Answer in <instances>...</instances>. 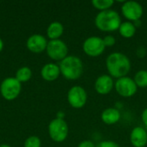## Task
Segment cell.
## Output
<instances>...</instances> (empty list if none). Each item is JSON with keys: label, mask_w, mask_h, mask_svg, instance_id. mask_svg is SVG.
<instances>
[{"label": "cell", "mask_w": 147, "mask_h": 147, "mask_svg": "<svg viewBox=\"0 0 147 147\" xmlns=\"http://www.w3.org/2000/svg\"><path fill=\"white\" fill-rule=\"evenodd\" d=\"M130 143L134 147H146L147 145V131L143 127H134L129 136Z\"/></svg>", "instance_id": "cell-12"}, {"label": "cell", "mask_w": 147, "mask_h": 147, "mask_svg": "<svg viewBox=\"0 0 147 147\" xmlns=\"http://www.w3.org/2000/svg\"><path fill=\"white\" fill-rule=\"evenodd\" d=\"M96 147H121V146L113 140H103L96 144Z\"/></svg>", "instance_id": "cell-23"}, {"label": "cell", "mask_w": 147, "mask_h": 147, "mask_svg": "<svg viewBox=\"0 0 147 147\" xmlns=\"http://www.w3.org/2000/svg\"><path fill=\"white\" fill-rule=\"evenodd\" d=\"M64 117H65V114L63 112H59L57 114V118H59V119H64Z\"/></svg>", "instance_id": "cell-27"}, {"label": "cell", "mask_w": 147, "mask_h": 147, "mask_svg": "<svg viewBox=\"0 0 147 147\" xmlns=\"http://www.w3.org/2000/svg\"><path fill=\"white\" fill-rule=\"evenodd\" d=\"M3 42L2 39L0 38V52L3 50Z\"/></svg>", "instance_id": "cell-29"}, {"label": "cell", "mask_w": 147, "mask_h": 147, "mask_svg": "<svg viewBox=\"0 0 147 147\" xmlns=\"http://www.w3.org/2000/svg\"><path fill=\"white\" fill-rule=\"evenodd\" d=\"M134 80L138 86V88H146L147 87V70L138 71L134 77Z\"/></svg>", "instance_id": "cell-18"}, {"label": "cell", "mask_w": 147, "mask_h": 147, "mask_svg": "<svg viewBox=\"0 0 147 147\" xmlns=\"http://www.w3.org/2000/svg\"><path fill=\"white\" fill-rule=\"evenodd\" d=\"M88 100V94L85 89L80 85L72 86L67 93V101L73 109H82L85 106Z\"/></svg>", "instance_id": "cell-8"}, {"label": "cell", "mask_w": 147, "mask_h": 147, "mask_svg": "<svg viewBox=\"0 0 147 147\" xmlns=\"http://www.w3.org/2000/svg\"><path fill=\"white\" fill-rule=\"evenodd\" d=\"M121 11L127 21L132 22L140 21L144 14L142 5L137 1H124L121 4Z\"/></svg>", "instance_id": "cell-7"}, {"label": "cell", "mask_w": 147, "mask_h": 147, "mask_svg": "<svg viewBox=\"0 0 147 147\" xmlns=\"http://www.w3.org/2000/svg\"><path fill=\"white\" fill-rule=\"evenodd\" d=\"M32 77V71L29 67L23 66L17 70L16 74V78L20 82H27Z\"/></svg>", "instance_id": "cell-20"}, {"label": "cell", "mask_w": 147, "mask_h": 147, "mask_svg": "<svg viewBox=\"0 0 147 147\" xmlns=\"http://www.w3.org/2000/svg\"><path fill=\"white\" fill-rule=\"evenodd\" d=\"M134 25H135V27L138 28L139 27H140L141 26V21L140 20V21H137V22H134Z\"/></svg>", "instance_id": "cell-28"}, {"label": "cell", "mask_w": 147, "mask_h": 147, "mask_svg": "<svg viewBox=\"0 0 147 147\" xmlns=\"http://www.w3.org/2000/svg\"><path fill=\"white\" fill-rule=\"evenodd\" d=\"M64 33V26L59 22H53L49 24L47 34L51 40H59Z\"/></svg>", "instance_id": "cell-17"}, {"label": "cell", "mask_w": 147, "mask_h": 147, "mask_svg": "<svg viewBox=\"0 0 147 147\" xmlns=\"http://www.w3.org/2000/svg\"><path fill=\"white\" fill-rule=\"evenodd\" d=\"M94 88L97 94L102 96L108 95L115 88L114 78L109 74H102L96 79Z\"/></svg>", "instance_id": "cell-11"}, {"label": "cell", "mask_w": 147, "mask_h": 147, "mask_svg": "<svg viewBox=\"0 0 147 147\" xmlns=\"http://www.w3.org/2000/svg\"><path fill=\"white\" fill-rule=\"evenodd\" d=\"M69 133V127L64 119L55 118L48 125V134L50 138L58 143L66 140Z\"/></svg>", "instance_id": "cell-4"}, {"label": "cell", "mask_w": 147, "mask_h": 147, "mask_svg": "<svg viewBox=\"0 0 147 147\" xmlns=\"http://www.w3.org/2000/svg\"><path fill=\"white\" fill-rule=\"evenodd\" d=\"M47 39L41 34H33L27 40V47L33 53H41L47 49Z\"/></svg>", "instance_id": "cell-13"}, {"label": "cell", "mask_w": 147, "mask_h": 147, "mask_svg": "<svg viewBox=\"0 0 147 147\" xmlns=\"http://www.w3.org/2000/svg\"><path fill=\"white\" fill-rule=\"evenodd\" d=\"M105 65L109 75L116 79L127 77L132 68L130 59L121 52H114L109 54Z\"/></svg>", "instance_id": "cell-1"}, {"label": "cell", "mask_w": 147, "mask_h": 147, "mask_svg": "<svg viewBox=\"0 0 147 147\" xmlns=\"http://www.w3.org/2000/svg\"><path fill=\"white\" fill-rule=\"evenodd\" d=\"M102 40H103V42H104V45L106 47H111L115 46L116 43L115 37L111 34H108V35L104 36L102 38Z\"/></svg>", "instance_id": "cell-22"}, {"label": "cell", "mask_w": 147, "mask_h": 147, "mask_svg": "<svg viewBox=\"0 0 147 147\" xmlns=\"http://www.w3.org/2000/svg\"><path fill=\"white\" fill-rule=\"evenodd\" d=\"M146 54L147 50L145 47L141 46V47H139L137 48V50H136V55H137L138 58L143 59V58H145V57L146 56Z\"/></svg>", "instance_id": "cell-24"}, {"label": "cell", "mask_w": 147, "mask_h": 147, "mask_svg": "<svg viewBox=\"0 0 147 147\" xmlns=\"http://www.w3.org/2000/svg\"><path fill=\"white\" fill-rule=\"evenodd\" d=\"M115 90L120 96L130 98L137 93L138 86L136 85L134 78L127 76L116 79L115 82Z\"/></svg>", "instance_id": "cell-6"}, {"label": "cell", "mask_w": 147, "mask_h": 147, "mask_svg": "<svg viewBox=\"0 0 147 147\" xmlns=\"http://www.w3.org/2000/svg\"><path fill=\"white\" fill-rule=\"evenodd\" d=\"M22 90L21 83L16 78H5L0 86V91L2 96L8 100L11 101L16 99Z\"/></svg>", "instance_id": "cell-9"}, {"label": "cell", "mask_w": 147, "mask_h": 147, "mask_svg": "<svg viewBox=\"0 0 147 147\" xmlns=\"http://www.w3.org/2000/svg\"><path fill=\"white\" fill-rule=\"evenodd\" d=\"M46 51L49 58L57 61H61L68 56V47L59 39L48 41Z\"/></svg>", "instance_id": "cell-10"}, {"label": "cell", "mask_w": 147, "mask_h": 147, "mask_svg": "<svg viewBox=\"0 0 147 147\" xmlns=\"http://www.w3.org/2000/svg\"><path fill=\"white\" fill-rule=\"evenodd\" d=\"M121 22H122L120 14L112 9L100 11L96 16L94 21L95 26L98 30L107 33L117 31Z\"/></svg>", "instance_id": "cell-2"}, {"label": "cell", "mask_w": 147, "mask_h": 147, "mask_svg": "<svg viewBox=\"0 0 147 147\" xmlns=\"http://www.w3.org/2000/svg\"><path fill=\"white\" fill-rule=\"evenodd\" d=\"M59 69L62 76L68 80H77L84 72V64L80 58L75 55H68L59 62Z\"/></svg>", "instance_id": "cell-3"}, {"label": "cell", "mask_w": 147, "mask_h": 147, "mask_svg": "<svg viewBox=\"0 0 147 147\" xmlns=\"http://www.w3.org/2000/svg\"><path fill=\"white\" fill-rule=\"evenodd\" d=\"M141 121L144 126L147 127V108H146L141 113Z\"/></svg>", "instance_id": "cell-26"}, {"label": "cell", "mask_w": 147, "mask_h": 147, "mask_svg": "<svg viewBox=\"0 0 147 147\" xmlns=\"http://www.w3.org/2000/svg\"><path fill=\"white\" fill-rule=\"evenodd\" d=\"M0 147H11V146H9V145H5V144H3V145H1V146H0Z\"/></svg>", "instance_id": "cell-30"}, {"label": "cell", "mask_w": 147, "mask_h": 147, "mask_svg": "<svg viewBox=\"0 0 147 147\" xmlns=\"http://www.w3.org/2000/svg\"><path fill=\"white\" fill-rule=\"evenodd\" d=\"M119 34L121 37L125 38V39H130L133 38L137 31V28L135 27L134 23L132 22H122L119 29Z\"/></svg>", "instance_id": "cell-16"}, {"label": "cell", "mask_w": 147, "mask_h": 147, "mask_svg": "<svg viewBox=\"0 0 147 147\" xmlns=\"http://www.w3.org/2000/svg\"><path fill=\"white\" fill-rule=\"evenodd\" d=\"M121 115L120 110L115 109V107L107 108L101 114V120L107 126H112L116 124L121 120Z\"/></svg>", "instance_id": "cell-14"}, {"label": "cell", "mask_w": 147, "mask_h": 147, "mask_svg": "<svg viewBox=\"0 0 147 147\" xmlns=\"http://www.w3.org/2000/svg\"><path fill=\"white\" fill-rule=\"evenodd\" d=\"M84 53L91 58H96L101 56L105 49L106 47L104 45L102 38L99 36H90L84 40L82 46Z\"/></svg>", "instance_id": "cell-5"}, {"label": "cell", "mask_w": 147, "mask_h": 147, "mask_svg": "<svg viewBox=\"0 0 147 147\" xmlns=\"http://www.w3.org/2000/svg\"><path fill=\"white\" fill-rule=\"evenodd\" d=\"M115 1L114 0H92L91 4L96 9H98L100 11H104L110 9L112 6L114 5Z\"/></svg>", "instance_id": "cell-19"}, {"label": "cell", "mask_w": 147, "mask_h": 147, "mask_svg": "<svg viewBox=\"0 0 147 147\" xmlns=\"http://www.w3.org/2000/svg\"><path fill=\"white\" fill-rule=\"evenodd\" d=\"M60 74L61 73H60L59 66L53 63H49L45 65L40 71V75L42 78L49 82L56 80Z\"/></svg>", "instance_id": "cell-15"}, {"label": "cell", "mask_w": 147, "mask_h": 147, "mask_svg": "<svg viewBox=\"0 0 147 147\" xmlns=\"http://www.w3.org/2000/svg\"><path fill=\"white\" fill-rule=\"evenodd\" d=\"M40 140L37 136H30L24 142V147H40Z\"/></svg>", "instance_id": "cell-21"}, {"label": "cell", "mask_w": 147, "mask_h": 147, "mask_svg": "<svg viewBox=\"0 0 147 147\" xmlns=\"http://www.w3.org/2000/svg\"><path fill=\"white\" fill-rule=\"evenodd\" d=\"M96 144L92 141V140H83L81 141L78 147H96Z\"/></svg>", "instance_id": "cell-25"}]
</instances>
